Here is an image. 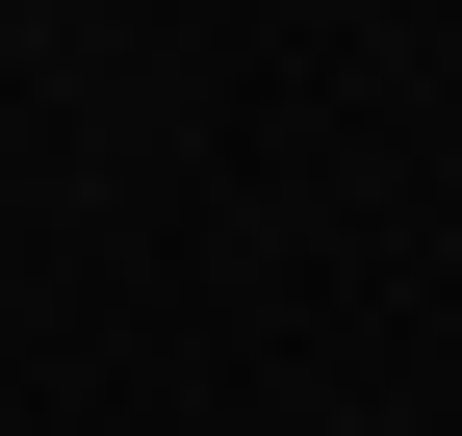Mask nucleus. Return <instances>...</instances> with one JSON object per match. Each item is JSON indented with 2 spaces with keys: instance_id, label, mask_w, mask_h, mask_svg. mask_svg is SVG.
<instances>
[]
</instances>
